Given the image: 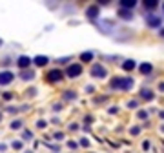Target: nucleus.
Returning <instances> with one entry per match:
<instances>
[{
  "mask_svg": "<svg viewBox=\"0 0 164 153\" xmlns=\"http://www.w3.org/2000/svg\"><path fill=\"white\" fill-rule=\"evenodd\" d=\"M111 86L113 88H122V89H128V88H131L133 86V80L131 79H117V80H113L111 82Z\"/></svg>",
  "mask_w": 164,
  "mask_h": 153,
  "instance_id": "f257e3e1",
  "label": "nucleus"
},
{
  "mask_svg": "<svg viewBox=\"0 0 164 153\" xmlns=\"http://www.w3.org/2000/svg\"><path fill=\"white\" fill-rule=\"evenodd\" d=\"M80 58L84 60V62H88V60H91V58H93V53H90V51H88V53H82V55H80Z\"/></svg>",
  "mask_w": 164,
  "mask_h": 153,
  "instance_id": "4468645a",
  "label": "nucleus"
},
{
  "mask_svg": "<svg viewBox=\"0 0 164 153\" xmlns=\"http://www.w3.org/2000/svg\"><path fill=\"white\" fill-rule=\"evenodd\" d=\"M161 35H162V37H164V29H162V31H161Z\"/></svg>",
  "mask_w": 164,
  "mask_h": 153,
  "instance_id": "aec40b11",
  "label": "nucleus"
},
{
  "mask_svg": "<svg viewBox=\"0 0 164 153\" xmlns=\"http://www.w3.org/2000/svg\"><path fill=\"white\" fill-rule=\"evenodd\" d=\"M162 9H164V4H162Z\"/></svg>",
  "mask_w": 164,
  "mask_h": 153,
  "instance_id": "412c9836",
  "label": "nucleus"
},
{
  "mask_svg": "<svg viewBox=\"0 0 164 153\" xmlns=\"http://www.w3.org/2000/svg\"><path fill=\"white\" fill-rule=\"evenodd\" d=\"M13 80V73H9V71H4V73H0V84H9V82Z\"/></svg>",
  "mask_w": 164,
  "mask_h": 153,
  "instance_id": "20e7f679",
  "label": "nucleus"
},
{
  "mask_svg": "<svg viewBox=\"0 0 164 153\" xmlns=\"http://www.w3.org/2000/svg\"><path fill=\"white\" fill-rule=\"evenodd\" d=\"M135 0H120V6L122 8H126V9H133L135 8Z\"/></svg>",
  "mask_w": 164,
  "mask_h": 153,
  "instance_id": "6e6552de",
  "label": "nucleus"
},
{
  "mask_svg": "<svg viewBox=\"0 0 164 153\" xmlns=\"http://www.w3.org/2000/svg\"><path fill=\"white\" fill-rule=\"evenodd\" d=\"M122 67H124L126 71H129V69H133V67H135V62H133V60H126L124 64H122Z\"/></svg>",
  "mask_w": 164,
  "mask_h": 153,
  "instance_id": "f8f14e48",
  "label": "nucleus"
},
{
  "mask_svg": "<svg viewBox=\"0 0 164 153\" xmlns=\"http://www.w3.org/2000/svg\"><path fill=\"white\" fill-rule=\"evenodd\" d=\"M162 24V18H159V17H148V26H151V27H157V26H161Z\"/></svg>",
  "mask_w": 164,
  "mask_h": 153,
  "instance_id": "423d86ee",
  "label": "nucleus"
},
{
  "mask_svg": "<svg viewBox=\"0 0 164 153\" xmlns=\"http://www.w3.org/2000/svg\"><path fill=\"white\" fill-rule=\"evenodd\" d=\"M11 128H13V129H18V128H20V122H13Z\"/></svg>",
  "mask_w": 164,
  "mask_h": 153,
  "instance_id": "a211bd4d",
  "label": "nucleus"
},
{
  "mask_svg": "<svg viewBox=\"0 0 164 153\" xmlns=\"http://www.w3.org/2000/svg\"><path fill=\"white\" fill-rule=\"evenodd\" d=\"M120 15L124 17L126 20H129V18H131V13H129V11H126V9H122V11H120Z\"/></svg>",
  "mask_w": 164,
  "mask_h": 153,
  "instance_id": "dca6fc26",
  "label": "nucleus"
},
{
  "mask_svg": "<svg viewBox=\"0 0 164 153\" xmlns=\"http://www.w3.org/2000/svg\"><path fill=\"white\" fill-rule=\"evenodd\" d=\"M86 15H88V18H97L99 17V6H91V8H88V11H86Z\"/></svg>",
  "mask_w": 164,
  "mask_h": 153,
  "instance_id": "39448f33",
  "label": "nucleus"
},
{
  "mask_svg": "<svg viewBox=\"0 0 164 153\" xmlns=\"http://www.w3.org/2000/svg\"><path fill=\"white\" fill-rule=\"evenodd\" d=\"M47 76H49V80H60V79H62V73H60L58 71V69H53V71H49V75H47Z\"/></svg>",
  "mask_w": 164,
  "mask_h": 153,
  "instance_id": "0eeeda50",
  "label": "nucleus"
},
{
  "mask_svg": "<svg viewBox=\"0 0 164 153\" xmlns=\"http://www.w3.org/2000/svg\"><path fill=\"white\" fill-rule=\"evenodd\" d=\"M22 79H33V73H31V71H29V73H24Z\"/></svg>",
  "mask_w": 164,
  "mask_h": 153,
  "instance_id": "f3484780",
  "label": "nucleus"
},
{
  "mask_svg": "<svg viewBox=\"0 0 164 153\" xmlns=\"http://www.w3.org/2000/svg\"><path fill=\"white\" fill-rule=\"evenodd\" d=\"M66 73H67V76H71V79H73V76H79L82 73V67H80V64H73V66L67 67Z\"/></svg>",
  "mask_w": 164,
  "mask_h": 153,
  "instance_id": "7ed1b4c3",
  "label": "nucleus"
},
{
  "mask_svg": "<svg viewBox=\"0 0 164 153\" xmlns=\"http://www.w3.org/2000/svg\"><path fill=\"white\" fill-rule=\"evenodd\" d=\"M91 76H95V79H104V76H106V69L102 67L100 64H95L91 67Z\"/></svg>",
  "mask_w": 164,
  "mask_h": 153,
  "instance_id": "f03ea898",
  "label": "nucleus"
},
{
  "mask_svg": "<svg viewBox=\"0 0 164 153\" xmlns=\"http://www.w3.org/2000/svg\"><path fill=\"white\" fill-rule=\"evenodd\" d=\"M140 95H142V99H146V100H151V99H153V93L149 91V89H142Z\"/></svg>",
  "mask_w": 164,
  "mask_h": 153,
  "instance_id": "9b49d317",
  "label": "nucleus"
},
{
  "mask_svg": "<svg viewBox=\"0 0 164 153\" xmlns=\"http://www.w3.org/2000/svg\"><path fill=\"white\" fill-rule=\"evenodd\" d=\"M157 4H159V2H157V0H148V2H144V6H146V8H149V9L157 8Z\"/></svg>",
  "mask_w": 164,
  "mask_h": 153,
  "instance_id": "ddd939ff",
  "label": "nucleus"
},
{
  "mask_svg": "<svg viewBox=\"0 0 164 153\" xmlns=\"http://www.w3.org/2000/svg\"><path fill=\"white\" fill-rule=\"evenodd\" d=\"M33 62H35L37 66H46V64H47V57H42V55H38V57H35V60H33Z\"/></svg>",
  "mask_w": 164,
  "mask_h": 153,
  "instance_id": "1a4fd4ad",
  "label": "nucleus"
},
{
  "mask_svg": "<svg viewBox=\"0 0 164 153\" xmlns=\"http://www.w3.org/2000/svg\"><path fill=\"white\" fill-rule=\"evenodd\" d=\"M24 138H26V140H27V138H31V133H29V131H24Z\"/></svg>",
  "mask_w": 164,
  "mask_h": 153,
  "instance_id": "6ab92c4d",
  "label": "nucleus"
},
{
  "mask_svg": "<svg viewBox=\"0 0 164 153\" xmlns=\"http://www.w3.org/2000/svg\"><path fill=\"white\" fill-rule=\"evenodd\" d=\"M29 64H31V60L27 58V57H20V58H18V66H20V67H27Z\"/></svg>",
  "mask_w": 164,
  "mask_h": 153,
  "instance_id": "9d476101",
  "label": "nucleus"
},
{
  "mask_svg": "<svg viewBox=\"0 0 164 153\" xmlns=\"http://www.w3.org/2000/svg\"><path fill=\"white\" fill-rule=\"evenodd\" d=\"M140 71L142 73H149V71H151V64H142L140 66Z\"/></svg>",
  "mask_w": 164,
  "mask_h": 153,
  "instance_id": "2eb2a0df",
  "label": "nucleus"
}]
</instances>
